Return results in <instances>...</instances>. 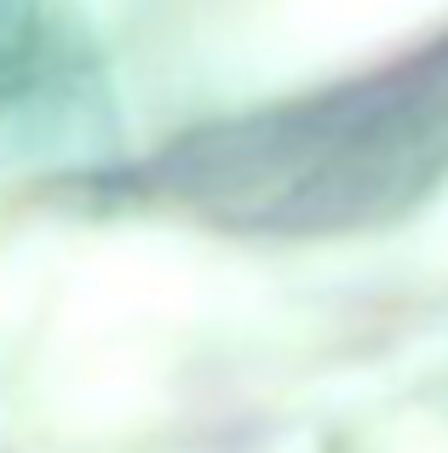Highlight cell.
<instances>
[{
  "label": "cell",
  "instance_id": "6da1fadb",
  "mask_svg": "<svg viewBox=\"0 0 448 453\" xmlns=\"http://www.w3.org/2000/svg\"><path fill=\"white\" fill-rule=\"evenodd\" d=\"M448 161V52L179 155L190 201L242 224H345Z\"/></svg>",
  "mask_w": 448,
  "mask_h": 453
}]
</instances>
